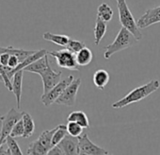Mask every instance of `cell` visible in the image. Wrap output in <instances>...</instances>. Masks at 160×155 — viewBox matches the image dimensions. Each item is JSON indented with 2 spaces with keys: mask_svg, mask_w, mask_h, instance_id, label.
Returning <instances> with one entry per match:
<instances>
[{
  "mask_svg": "<svg viewBox=\"0 0 160 155\" xmlns=\"http://www.w3.org/2000/svg\"><path fill=\"white\" fill-rule=\"evenodd\" d=\"M85 46H86V45H85L84 42L70 38V40H69V42H68V44H67V45L65 47L68 48L69 50H71L72 52L76 54L78 51H80L82 48H84Z\"/></svg>",
  "mask_w": 160,
  "mask_h": 155,
  "instance_id": "27",
  "label": "cell"
},
{
  "mask_svg": "<svg viewBox=\"0 0 160 155\" xmlns=\"http://www.w3.org/2000/svg\"><path fill=\"white\" fill-rule=\"evenodd\" d=\"M2 121H3V115L0 116V146L2 145Z\"/></svg>",
  "mask_w": 160,
  "mask_h": 155,
  "instance_id": "32",
  "label": "cell"
},
{
  "mask_svg": "<svg viewBox=\"0 0 160 155\" xmlns=\"http://www.w3.org/2000/svg\"><path fill=\"white\" fill-rule=\"evenodd\" d=\"M49 65H50V63H49V60H48V54H46L42 58L37 60L36 61H34L31 64H29L27 67H25L24 68V71L30 72V73H35V74L40 75Z\"/></svg>",
  "mask_w": 160,
  "mask_h": 155,
  "instance_id": "15",
  "label": "cell"
},
{
  "mask_svg": "<svg viewBox=\"0 0 160 155\" xmlns=\"http://www.w3.org/2000/svg\"><path fill=\"white\" fill-rule=\"evenodd\" d=\"M92 59H93V53L87 46H85L84 48H82L81 50L76 53V61L79 66L89 65L92 62Z\"/></svg>",
  "mask_w": 160,
  "mask_h": 155,
  "instance_id": "20",
  "label": "cell"
},
{
  "mask_svg": "<svg viewBox=\"0 0 160 155\" xmlns=\"http://www.w3.org/2000/svg\"><path fill=\"white\" fill-rule=\"evenodd\" d=\"M23 123H24V138H29L33 135L35 131V122L32 118V116L28 113H24V115L22 117Z\"/></svg>",
  "mask_w": 160,
  "mask_h": 155,
  "instance_id": "22",
  "label": "cell"
},
{
  "mask_svg": "<svg viewBox=\"0 0 160 155\" xmlns=\"http://www.w3.org/2000/svg\"><path fill=\"white\" fill-rule=\"evenodd\" d=\"M67 126V131H68V133L72 136H74V137H79L81 135L83 132H84V128L76 123V122H73V121H68V124L66 125Z\"/></svg>",
  "mask_w": 160,
  "mask_h": 155,
  "instance_id": "25",
  "label": "cell"
},
{
  "mask_svg": "<svg viewBox=\"0 0 160 155\" xmlns=\"http://www.w3.org/2000/svg\"><path fill=\"white\" fill-rule=\"evenodd\" d=\"M48 54L56 59L58 65L61 68L69 70H79L80 68L76 61V54L66 47L57 51H50Z\"/></svg>",
  "mask_w": 160,
  "mask_h": 155,
  "instance_id": "5",
  "label": "cell"
},
{
  "mask_svg": "<svg viewBox=\"0 0 160 155\" xmlns=\"http://www.w3.org/2000/svg\"><path fill=\"white\" fill-rule=\"evenodd\" d=\"M65 155L78 154V137L70 135L69 133L58 144Z\"/></svg>",
  "mask_w": 160,
  "mask_h": 155,
  "instance_id": "12",
  "label": "cell"
},
{
  "mask_svg": "<svg viewBox=\"0 0 160 155\" xmlns=\"http://www.w3.org/2000/svg\"><path fill=\"white\" fill-rule=\"evenodd\" d=\"M78 154L79 155H107L109 152L94 144L90 138L87 132H83L78 137Z\"/></svg>",
  "mask_w": 160,
  "mask_h": 155,
  "instance_id": "6",
  "label": "cell"
},
{
  "mask_svg": "<svg viewBox=\"0 0 160 155\" xmlns=\"http://www.w3.org/2000/svg\"><path fill=\"white\" fill-rule=\"evenodd\" d=\"M109 79H110V77L107 70L99 69L94 73L92 81L96 88L100 90H104L106 86L108 85V83H109Z\"/></svg>",
  "mask_w": 160,
  "mask_h": 155,
  "instance_id": "16",
  "label": "cell"
},
{
  "mask_svg": "<svg viewBox=\"0 0 160 155\" xmlns=\"http://www.w3.org/2000/svg\"><path fill=\"white\" fill-rule=\"evenodd\" d=\"M24 133H25V129H24V123L23 120L20 119L12 128V131L11 132V136L16 138V137H24Z\"/></svg>",
  "mask_w": 160,
  "mask_h": 155,
  "instance_id": "28",
  "label": "cell"
},
{
  "mask_svg": "<svg viewBox=\"0 0 160 155\" xmlns=\"http://www.w3.org/2000/svg\"><path fill=\"white\" fill-rule=\"evenodd\" d=\"M0 65H1V62H0Z\"/></svg>",
  "mask_w": 160,
  "mask_h": 155,
  "instance_id": "33",
  "label": "cell"
},
{
  "mask_svg": "<svg viewBox=\"0 0 160 155\" xmlns=\"http://www.w3.org/2000/svg\"><path fill=\"white\" fill-rule=\"evenodd\" d=\"M25 112H19L16 109H11L5 115L2 121V144L5 143L6 138L11 134L14 125L22 119Z\"/></svg>",
  "mask_w": 160,
  "mask_h": 155,
  "instance_id": "9",
  "label": "cell"
},
{
  "mask_svg": "<svg viewBox=\"0 0 160 155\" xmlns=\"http://www.w3.org/2000/svg\"><path fill=\"white\" fill-rule=\"evenodd\" d=\"M81 85V79H73V81L66 87L60 97L56 100V103L58 105H65V106H74L76 101V96L78 89Z\"/></svg>",
  "mask_w": 160,
  "mask_h": 155,
  "instance_id": "8",
  "label": "cell"
},
{
  "mask_svg": "<svg viewBox=\"0 0 160 155\" xmlns=\"http://www.w3.org/2000/svg\"><path fill=\"white\" fill-rule=\"evenodd\" d=\"M35 50H27L24 48H16L13 46H7V47L0 46V53H9L10 55H14L18 57L20 62H22L24 60H26L29 55L33 54Z\"/></svg>",
  "mask_w": 160,
  "mask_h": 155,
  "instance_id": "17",
  "label": "cell"
},
{
  "mask_svg": "<svg viewBox=\"0 0 160 155\" xmlns=\"http://www.w3.org/2000/svg\"><path fill=\"white\" fill-rule=\"evenodd\" d=\"M159 87H160V82L155 79L152 80L148 83L135 88L134 90L129 92L126 96H124L122 99L114 102L112 104V108L122 109V108H124L132 103L138 102V101L146 99L150 95H152L156 90H158Z\"/></svg>",
  "mask_w": 160,
  "mask_h": 155,
  "instance_id": "1",
  "label": "cell"
},
{
  "mask_svg": "<svg viewBox=\"0 0 160 155\" xmlns=\"http://www.w3.org/2000/svg\"><path fill=\"white\" fill-rule=\"evenodd\" d=\"M107 29H108V25H107V22L104 21L102 18L98 17L96 18V21H95V26H94V43L96 45H98L102 39L105 37L106 33H107Z\"/></svg>",
  "mask_w": 160,
  "mask_h": 155,
  "instance_id": "18",
  "label": "cell"
},
{
  "mask_svg": "<svg viewBox=\"0 0 160 155\" xmlns=\"http://www.w3.org/2000/svg\"><path fill=\"white\" fill-rule=\"evenodd\" d=\"M97 16L102 18L104 21H106L107 23L112 20L113 17V10L112 8L108 5L107 3H101L98 7L97 10Z\"/></svg>",
  "mask_w": 160,
  "mask_h": 155,
  "instance_id": "23",
  "label": "cell"
},
{
  "mask_svg": "<svg viewBox=\"0 0 160 155\" xmlns=\"http://www.w3.org/2000/svg\"><path fill=\"white\" fill-rule=\"evenodd\" d=\"M48 154H49V155H54V154H63V152H62L61 148H60L58 145H56V146L52 147V148L48 151Z\"/></svg>",
  "mask_w": 160,
  "mask_h": 155,
  "instance_id": "31",
  "label": "cell"
},
{
  "mask_svg": "<svg viewBox=\"0 0 160 155\" xmlns=\"http://www.w3.org/2000/svg\"><path fill=\"white\" fill-rule=\"evenodd\" d=\"M68 121H73L81 125L84 129L90 128V121L87 116V115L82 111H74L72 112L69 116L67 117Z\"/></svg>",
  "mask_w": 160,
  "mask_h": 155,
  "instance_id": "21",
  "label": "cell"
},
{
  "mask_svg": "<svg viewBox=\"0 0 160 155\" xmlns=\"http://www.w3.org/2000/svg\"><path fill=\"white\" fill-rule=\"evenodd\" d=\"M46 54H48V52H47L46 49H40V50L35 51L33 54L29 55L26 60H24L22 62H20L14 69H12V71H10V72L8 73L9 78L12 80V77H13V75H14L17 71H19V70H24L25 67H27L28 65H29V64H31L32 62L36 61L37 60L42 58V57L45 56Z\"/></svg>",
  "mask_w": 160,
  "mask_h": 155,
  "instance_id": "13",
  "label": "cell"
},
{
  "mask_svg": "<svg viewBox=\"0 0 160 155\" xmlns=\"http://www.w3.org/2000/svg\"><path fill=\"white\" fill-rule=\"evenodd\" d=\"M42 38L45 41L54 43V44L60 45V46H63V47H65L67 45V44L70 40V37L65 35V34H55V33H52L49 31L44 32L42 35Z\"/></svg>",
  "mask_w": 160,
  "mask_h": 155,
  "instance_id": "19",
  "label": "cell"
},
{
  "mask_svg": "<svg viewBox=\"0 0 160 155\" xmlns=\"http://www.w3.org/2000/svg\"><path fill=\"white\" fill-rule=\"evenodd\" d=\"M11 55L9 53H0V62L4 66H8Z\"/></svg>",
  "mask_w": 160,
  "mask_h": 155,
  "instance_id": "30",
  "label": "cell"
},
{
  "mask_svg": "<svg viewBox=\"0 0 160 155\" xmlns=\"http://www.w3.org/2000/svg\"><path fill=\"white\" fill-rule=\"evenodd\" d=\"M116 2L119 12L120 23L123 28L128 29L138 41H140L143 38V34L141 33L140 29L138 26V22L135 20L129 7L127 6L126 0H116Z\"/></svg>",
  "mask_w": 160,
  "mask_h": 155,
  "instance_id": "3",
  "label": "cell"
},
{
  "mask_svg": "<svg viewBox=\"0 0 160 155\" xmlns=\"http://www.w3.org/2000/svg\"><path fill=\"white\" fill-rule=\"evenodd\" d=\"M23 75L24 70L17 71L12 77V93L16 98V104L17 109L21 108V97H22V90H23Z\"/></svg>",
  "mask_w": 160,
  "mask_h": 155,
  "instance_id": "14",
  "label": "cell"
},
{
  "mask_svg": "<svg viewBox=\"0 0 160 155\" xmlns=\"http://www.w3.org/2000/svg\"><path fill=\"white\" fill-rule=\"evenodd\" d=\"M55 132V128L52 130L43 131L39 138L31 142L27 149L28 154L31 155H43L48 154V151L52 148V138Z\"/></svg>",
  "mask_w": 160,
  "mask_h": 155,
  "instance_id": "4",
  "label": "cell"
},
{
  "mask_svg": "<svg viewBox=\"0 0 160 155\" xmlns=\"http://www.w3.org/2000/svg\"><path fill=\"white\" fill-rule=\"evenodd\" d=\"M67 134H68V131H67V126L66 125L60 124V125L57 126L55 128V132H54L53 138H52V145H53V147L58 145Z\"/></svg>",
  "mask_w": 160,
  "mask_h": 155,
  "instance_id": "24",
  "label": "cell"
},
{
  "mask_svg": "<svg viewBox=\"0 0 160 155\" xmlns=\"http://www.w3.org/2000/svg\"><path fill=\"white\" fill-rule=\"evenodd\" d=\"M138 43V40L128 29L122 27V29L119 30L114 41L105 47L104 57L107 60L110 59L111 56H113L115 53L127 49L135 45Z\"/></svg>",
  "mask_w": 160,
  "mask_h": 155,
  "instance_id": "2",
  "label": "cell"
},
{
  "mask_svg": "<svg viewBox=\"0 0 160 155\" xmlns=\"http://www.w3.org/2000/svg\"><path fill=\"white\" fill-rule=\"evenodd\" d=\"M157 23H160V6L148 9L138 20V26L139 29H146Z\"/></svg>",
  "mask_w": 160,
  "mask_h": 155,
  "instance_id": "11",
  "label": "cell"
},
{
  "mask_svg": "<svg viewBox=\"0 0 160 155\" xmlns=\"http://www.w3.org/2000/svg\"><path fill=\"white\" fill-rule=\"evenodd\" d=\"M61 75L62 72H56L52 69L51 65H49L44 71L40 74L42 81L43 94L48 93L54 86H56L60 82Z\"/></svg>",
  "mask_w": 160,
  "mask_h": 155,
  "instance_id": "10",
  "label": "cell"
},
{
  "mask_svg": "<svg viewBox=\"0 0 160 155\" xmlns=\"http://www.w3.org/2000/svg\"><path fill=\"white\" fill-rule=\"evenodd\" d=\"M5 143L7 144L9 149L11 150V153L12 154H14V155H22L23 152L18 145V143L16 142V140L14 139V137L9 135L7 138H6V141Z\"/></svg>",
  "mask_w": 160,
  "mask_h": 155,
  "instance_id": "26",
  "label": "cell"
},
{
  "mask_svg": "<svg viewBox=\"0 0 160 155\" xmlns=\"http://www.w3.org/2000/svg\"><path fill=\"white\" fill-rule=\"evenodd\" d=\"M73 79H74L73 76L70 75L66 77L65 79L60 80V82L56 86H54L48 93L42 94V96L41 97V101L42 102V104L48 107L53 103H56V100L60 97V95L63 93L66 87L73 81Z\"/></svg>",
  "mask_w": 160,
  "mask_h": 155,
  "instance_id": "7",
  "label": "cell"
},
{
  "mask_svg": "<svg viewBox=\"0 0 160 155\" xmlns=\"http://www.w3.org/2000/svg\"><path fill=\"white\" fill-rule=\"evenodd\" d=\"M19 63H20V60L18 59V57H16V56H14V55H11L10 60H9L8 66L11 67L12 69H14Z\"/></svg>",
  "mask_w": 160,
  "mask_h": 155,
  "instance_id": "29",
  "label": "cell"
}]
</instances>
